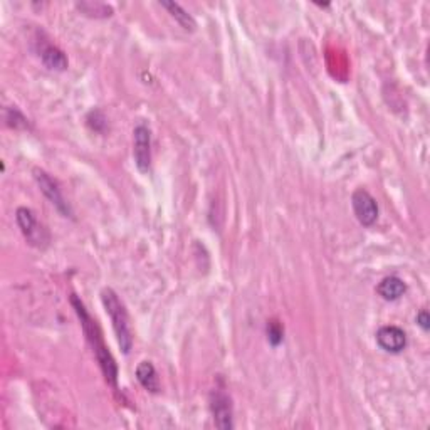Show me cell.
<instances>
[{
	"label": "cell",
	"instance_id": "obj_2",
	"mask_svg": "<svg viewBox=\"0 0 430 430\" xmlns=\"http://www.w3.org/2000/svg\"><path fill=\"white\" fill-rule=\"evenodd\" d=\"M101 301L105 306L106 313L110 314L113 329H115L118 344H120L121 352L125 355H128L131 347H133V334H131V326H130V318L126 313L125 306L120 301V297L111 287H106L101 292Z\"/></svg>",
	"mask_w": 430,
	"mask_h": 430
},
{
	"label": "cell",
	"instance_id": "obj_7",
	"mask_svg": "<svg viewBox=\"0 0 430 430\" xmlns=\"http://www.w3.org/2000/svg\"><path fill=\"white\" fill-rule=\"evenodd\" d=\"M352 205L358 222L365 227H372L378 220V204L365 188H358L352 195Z\"/></svg>",
	"mask_w": 430,
	"mask_h": 430
},
{
	"label": "cell",
	"instance_id": "obj_13",
	"mask_svg": "<svg viewBox=\"0 0 430 430\" xmlns=\"http://www.w3.org/2000/svg\"><path fill=\"white\" fill-rule=\"evenodd\" d=\"M78 9L88 17H110L113 14V9L110 6H105V4L81 2L78 4Z\"/></svg>",
	"mask_w": 430,
	"mask_h": 430
},
{
	"label": "cell",
	"instance_id": "obj_9",
	"mask_svg": "<svg viewBox=\"0 0 430 430\" xmlns=\"http://www.w3.org/2000/svg\"><path fill=\"white\" fill-rule=\"evenodd\" d=\"M39 58L47 69L51 71H66L68 69V58L59 47H56L49 42H42L39 47Z\"/></svg>",
	"mask_w": 430,
	"mask_h": 430
},
{
	"label": "cell",
	"instance_id": "obj_14",
	"mask_svg": "<svg viewBox=\"0 0 430 430\" xmlns=\"http://www.w3.org/2000/svg\"><path fill=\"white\" fill-rule=\"evenodd\" d=\"M6 120H7V125L12 126V128H17V130L29 128V120H27L17 108H7Z\"/></svg>",
	"mask_w": 430,
	"mask_h": 430
},
{
	"label": "cell",
	"instance_id": "obj_8",
	"mask_svg": "<svg viewBox=\"0 0 430 430\" xmlns=\"http://www.w3.org/2000/svg\"><path fill=\"white\" fill-rule=\"evenodd\" d=\"M377 343L389 353H400L407 347V334L399 326H384L378 329Z\"/></svg>",
	"mask_w": 430,
	"mask_h": 430
},
{
	"label": "cell",
	"instance_id": "obj_3",
	"mask_svg": "<svg viewBox=\"0 0 430 430\" xmlns=\"http://www.w3.org/2000/svg\"><path fill=\"white\" fill-rule=\"evenodd\" d=\"M209 405L212 417H214V424L217 429L220 430H230L234 429V409H232V399L229 394L222 389H215L210 391Z\"/></svg>",
	"mask_w": 430,
	"mask_h": 430
},
{
	"label": "cell",
	"instance_id": "obj_4",
	"mask_svg": "<svg viewBox=\"0 0 430 430\" xmlns=\"http://www.w3.org/2000/svg\"><path fill=\"white\" fill-rule=\"evenodd\" d=\"M17 224L21 227L24 237L29 240V244L36 245V247H46L49 244V234L47 230L39 224V220L36 219V214L27 207H21L17 209L16 214Z\"/></svg>",
	"mask_w": 430,
	"mask_h": 430
},
{
	"label": "cell",
	"instance_id": "obj_6",
	"mask_svg": "<svg viewBox=\"0 0 430 430\" xmlns=\"http://www.w3.org/2000/svg\"><path fill=\"white\" fill-rule=\"evenodd\" d=\"M34 178H36L37 185H39V188H41V192L44 193V195L47 197V200H49L51 204H53L56 209L61 212V214H63L64 217L73 215L68 202L64 200L63 193H61L58 182L53 180V177H51L49 173H46L44 170H41V168H34Z\"/></svg>",
	"mask_w": 430,
	"mask_h": 430
},
{
	"label": "cell",
	"instance_id": "obj_10",
	"mask_svg": "<svg viewBox=\"0 0 430 430\" xmlns=\"http://www.w3.org/2000/svg\"><path fill=\"white\" fill-rule=\"evenodd\" d=\"M136 380L140 382V385L143 387L145 390L151 391V394L160 391V378L151 362H141L140 365L136 367Z\"/></svg>",
	"mask_w": 430,
	"mask_h": 430
},
{
	"label": "cell",
	"instance_id": "obj_15",
	"mask_svg": "<svg viewBox=\"0 0 430 430\" xmlns=\"http://www.w3.org/2000/svg\"><path fill=\"white\" fill-rule=\"evenodd\" d=\"M267 339L274 347H277V344L282 342V328L276 321H271V323L267 324Z\"/></svg>",
	"mask_w": 430,
	"mask_h": 430
},
{
	"label": "cell",
	"instance_id": "obj_5",
	"mask_svg": "<svg viewBox=\"0 0 430 430\" xmlns=\"http://www.w3.org/2000/svg\"><path fill=\"white\" fill-rule=\"evenodd\" d=\"M133 157L135 165L141 173H146L151 167V131L143 123L133 130Z\"/></svg>",
	"mask_w": 430,
	"mask_h": 430
},
{
	"label": "cell",
	"instance_id": "obj_1",
	"mask_svg": "<svg viewBox=\"0 0 430 430\" xmlns=\"http://www.w3.org/2000/svg\"><path fill=\"white\" fill-rule=\"evenodd\" d=\"M71 302H73V308L76 311V314H78L79 321H81L83 326V332L86 334L88 343L91 344L94 357H96V360L99 363V367H101L103 375H105L106 382L110 384L113 389H116L118 385V365L115 362V358L110 353V349L106 348L105 342H103L101 332H99V326L96 324V321H94L89 313L84 308V304L81 301L78 300V296L73 295L71 296Z\"/></svg>",
	"mask_w": 430,
	"mask_h": 430
},
{
	"label": "cell",
	"instance_id": "obj_16",
	"mask_svg": "<svg viewBox=\"0 0 430 430\" xmlns=\"http://www.w3.org/2000/svg\"><path fill=\"white\" fill-rule=\"evenodd\" d=\"M417 323L420 324V328L424 329V332H427L429 329V323H430V318H429V313L425 309L420 311V313L417 314Z\"/></svg>",
	"mask_w": 430,
	"mask_h": 430
},
{
	"label": "cell",
	"instance_id": "obj_12",
	"mask_svg": "<svg viewBox=\"0 0 430 430\" xmlns=\"http://www.w3.org/2000/svg\"><path fill=\"white\" fill-rule=\"evenodd\" d=\"M160 6H162L163 9H167L170 16H172L175 21L180 24L183 29L190 31V32L195 31V27H197L195 19H193L190 14H188L185 9L180 6V4H177V2H160Z\"/></svg>",
	"mask_w": 430,
	"mask_h": 430
},
{
	"label": "cell",
	"instance_id": "obj_11",
	"mask_svg": "<svg viewBox=\"0 0 430 430\" xmlns=\"http://www.w3.org/2000/svg\"><path fill=\"white\" fill-rule=\"evenodd\" d=\"M378 295L384 297L385 301H396L407 291V285L396 276H389L385 280H382L380 285L377 287Z\"/></svg>",
	"mask_w": 430,
	"mask_h": 430
}]
</instances>
